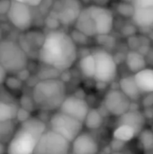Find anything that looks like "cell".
<instances>
[{"instance_id":"cell-1","label":"cell","mask_w":153,"mask_h":154,"mask_svg":"<svg viewBox=\"0 0 153 154\" xmlns=\"http://www.w3.org/2000/svg\"><path fill=\"white\" fill-rule=\"evenodd\" d=\"M38 57L44 65L58 71H65L78 59L77 43L69 33L59 30L51 31L44 36Z\"/></svg>"},{"instance_id":"cell-2","label":"cell","mask_w":153,"mask_h":154,"mask_svg":"<svg viewBox=\"0 0 153 154\" xmlns=\"http://www.w3.org/2000/svg\"><path fill=\"white\" fill-rule=\"evenodd\" d=\"M47 131L43 121L30 117L20 123L6 146V154H33L41 137Z\"/></svg>"},{"instance_id":"cell-3","label":"cell","mask_w":153,"mask_h":154,"mask_svg":"<svg viewBox=\"0 0 153 154\" xmlns=\"http://www.w3.org/2000/svg\"><path fill=\"white\" fill-rule=\"evenodd\" d=\"M32 97L35 106L42 111L59 110L67 97L65 83L59 79H41L34 85Z\"/></svg>"},{"instance_id":"cell-4","label":"cell","mask_w":153,"mask_h":154,"mask_svg":"<svg viewBox=\"0 0 153 154\" xmlns=\"http://www.w3.org/2000/svg\"><path fill=\"white\" fill-rule=\"evenodd\" d=\"M0 64L7 73H19L25 69L28 57L23 48L11 40L0 42Z\"/></svg>"},{"instance_id":"cell-5","label":"cell","mask_w":153,"mask_h":154,"mask_svg":"<svg viewBox=\"0 0 153 154\" xmlns=\"http://www.w3.org/2000/svg\"><path fill=\"white\" fill-rule=\"evenodd\" d=\"M92 54L96 65L95 81H96V83L106 85L115 81L118 72L117 63L115 57L105 49H96Z\"/></svg>"},{"instance_id":"cell-6","label":"cell","mask_w":153,"mask_h":154,"mask_svg":"<svg viewBox=\"0 0 153 154\" xmlns=\"http://www.w3.org/2000/svg\"><path fill=\"white\" fill-rule=\"evenodd\" d=\"M50 130L72 143L83 129V123L60 112L54 113L49 121Z\"/></svg>"},{"instance_id":"cell-7","label":"cell","mask_w":153,"mask_h":154,"mask_svg":"<svg viewBox=\"0 0 153 154\" xmlns=\"http://www.w3.org/2000/svg\"><path fill=\"white\" fill-rule=\"evenodd\" d=\"M71 143L51 130H47L39 140L33 154H69Z\"/></svg>"},{"instance_id":"cell-8","label":"cell","mask_w":153,"mask_h":154,"mask_svg":"<svg viewBox=\"0 0 153 154\" xmlns=\"http://www.w3.org/2000/svg\"><path fill=\"white\" fill-rule=\"evenodd\" d=\"M6 15L12 25L23 32L29 30L33 23V16L31 7L14 0L11 1Z\"/></svg>"},{"instance_id":"cell-9","label":"cell","mask_w":153,"mask_h":154,"mask_svg":"<svg viewBox=\"0 0 153 154\" xmlns=\"http://www.w3.org/2000/svg\"><path fill=\"white\" fill-rule=\"evenodd\" d=\"M79 0H56L53 7L55 18L63 25L75 24L81 10Z\"/></svg>"},{"instance_id":"cell-10","label":"cell","mask_w":153,"mask_h":154,"mask_svg":"<svg viewBox=\"0 0 153 154\" xmlns=\"http://www.w3.org/2000/svg\"><path fill=\"white\" fill-rule=\"evenodd\" d=\"M90 14L94 22L96 36H105L109 34L115 23L114 14L111 9L102 5H89Z\"/></svg>"},{"instance_id":"cell-11","label":"cell","mask_w":153,"mask_h":154,"mask_svg":"<svg viewBox=\"0 0 153 154\" xmlns=\"http://www.w3.org/2000/svg\"><path fill=\"white\" fill-rule=\"evenodd\" d=\"M132 101L120 90L116 88L106 92L104 98V106L108 113L115 116H121L131 108Z\"/></svg>"},{"instance_id":"cell-12","label":"cell","mask_w":153,"mask_h":154,"mask_svg":"<svg viewBox=\"0 0 153 154\" xmlns=\"http://www.w3.org/2000/svg\"><path fill=\"white\" fill-rule=\"evenodd\" d=\"M90 110L87 102L80 97L69 96L65 98L59 111L84 123L85 118Z\"/></svg>"},{"instance_id":"cell-13","label":"cell","mask_w":153,"mask_h":154,"mask_svg":"<svg viewBox=\"0 0 153 154\" xmlns=\"http://www.w3.org/2000/svg\"><path fill=\"white\" fill-rule=\"evenodd\" d=\"M71 152L74 154H98L99 144L92 134L81 133L71 143Z\"/></svg>"},{"instance_id":"cell-14","label":"cell","mask_w":153,"mask_h":154,"mask_svg":"<svg viewBox=\"0 0 153 154\" xmlns=\"http://www.w3.org/2000/svg\"><path fill=\"white\" fill-rule=\"evenodd\" d=\"M19 110L17 102L7 95H0V123L16 119Z\"/></svg>"},{"instance_id":"cell-15","label":"cell","mask_w":153,"mask_h":154,"mask_svg":"<svg viewBox=\"0 0 153 154\" xmlns=\"http://www.w3.org/2000/svg\"><path fill=\"white\" fill-rule=\"evenodd\" d=\"M75 28L77 31L84 34L87 38L96 36L94 22L90 14L88 6L83 8L75 23Z\"/></svg>"},{"instance_id":"cell-16","label":"cell","mask_w":153,"mask_h":154,"mask_svg":"<svg viewBox=\"0 0 153 154\" xmlns=\"http://www.w3.org/2000/svg\"><path fill=\"white\" fill-rule=\"evenodd\" d=\"M145 123L146 118L143 113L139 110H129L121 116L117 122L118 125H124L133 128L137 135L144 129Z\"/></svg>"},{"instance_id":"cell-17","label":"cell","mask_w":153,"mask_h":154,"mask_svg":"<svg viewBox=\"0 0 153 154\" xmlns=\"http://www.w3.org/2000/svg\"><path fill=\"white\" fill-rule=\"evenodd\" d=\"M119 89L132 101L135 102L141 98L142 92L140 91L134 76H126L119 80Z\"/></svg>"},{"instance_id":"cell-18","label":"cell","mask_w":153,"mask_h":154,"mask_svg":"<svg viewBox=\"0 0 153 154\" xmlns=\"http://www.w3.org/2000/svg\"><path fill=\"white\" fill-rule=\"evenodd\" d=\"M132 18L134 24L140 28H152L153 7L134 8Z\"/></svg>"},{"instance_id":"cell-19","label":"cell","mask_w":153,"mask_h":154,"mask_svg":"<svg viewBox=\"0 0 153 154\" xmlns=\"http://www.w3.org/2000/svg\"><path fill=\"white\" fill-rule=\"evenodd\" d=\"M133 76L142 94L153 93V69L146 68Z\"/></svg>"},{"instance_id":"cell-20","label":"cell","mask_w":153,"mask_h":154,"mask_svg":"<svg viewBox=\"0 0 153 154\" xmlns=\"http://www.w3.org/2000/svg\"><path fill=\"white\" fill-rule=\"evenodd\" d=\"M125 64L133 73H137L146 69L147 61L142 53L138 51H130L125 57Z\"/></svg>"},{"instance_id":"cell-21","label":"cell","mask_w":153,"mask_h":154,"mask_svg":"<svg viewBox=\"0 0 153 154\" xmlns=\"http://www.w3.org/2000/svg\"><path fill=\"white\" fill-rule=\"evenodd\" d=\"M79 69L81 74L87 79H94L96 65L95 59L92 53L83 56L79 60Z\"/></svg>"},{"instance_id":"cell-22","label":"cell","mask_w":153,"mask_h":154,"mask_svg":"<svg viewBox=\"0 0 153 154\" xmlns=\"http://www.w3.org/2000/svg\"><path fill=\"white\" fill-rule=\"evenodd\" d=\"M103 123L104 117L100 111L92 108L88 111L83 124L89 130H97L103 125Z\"/></svg>"},{"instance_id":"cell-23","label":"cell","mask_w":153,"mask_h":154,"mask_svg":"<svg viewBox=\"0 0 153 154\" xmlns=\"http://www.w3.org/2000/svg\"><path fill=\"white\" fill-rule=\"evenodd\" d=\"M136 135V132L133 128L124 125H118L113 133L114 139L122 141L124 143H127L133 140Z\"/></svg>"},{"instance_id":"cell-24","label":"cell","mask_w":153,"mask_h":154,"mask_svg":"<svg viewBox=\"0 0 153 154\" xmlns=\"http://www.w3.org/2000/svg\"><path fill=\"white\" fill-rule=\"evenodd\" d=\"M14 125V120L0 123V143H8L10 142L11 138L17 129Z\"/></svg>"},{"instance_id":"cell-25","label":"cell","mask_w":153,"mask_h":154,"mask_svg":"<svg viewBox=\"0 0 153 154\" xmlns=\"http://www.w3.org/2000/svg\"><path fill=\"white\" fill-rule=\"evenodd\" d=\"M138 141L144 152H150L153 150V132L151 129L144 128L138 134Z\"/></svg>"},{"instance_id":"cell-26","label":"cell","mask_w":153,"mask_h":154,"mask_svg":"<svg viewBox=\"0 0 153 154\" xmlns=\"http://www.w3.org/2000/svg\"><path fill=\"white\" fill-rule=\"evenodd\" d=\"M31 116L30 115V112L27 111L26 109L23 108V107H19V110H18V113H17V116H16V119L19 120L20 123H23L24 121H26L27 119H29Z\"/></svg>"},{"instance_id":"cell-27","label":"cell","mask_w":153,"mask_h":154,"mask_svg":"<svg viewBox=\"0 0 153 154\" xmlns=\"http://www.w3.org/2000/svg\"><path fill=\"white\" fill-rule=\"evenodd\" d=\"M125 143L122 142V141H119V140H116V139H114L112 140V142L110 143V148L112 150V152H121L123 149H124V146Z\"/></svg>"},{"instance_id":"cell-28","label":"cell","mask_w":153,"mask_h":154,"mask_svg":"<svg viewBox=\"0 0 153 154\" xmlns=\"http://www.w3.org/2000/svg\"><path fill=\"white\" fill-rule=\"evenodd\" d=\"M142 104L144 108H150L153 106V93H149L146 94V96H144L142 97Z\"/></svg>"},{"instance_id":"cell-29","label":"cell","mask_w":153,"mask_h":154,"mask_svg":"<svg viewBox=\"0 0 153 154\" xmlns=\"http://www.w3.org/2000/svg\"><path fill=\"white\" fill-rule=\"evenodd\" d=\"M134 8L139 7H153V0H134Z\"/></svg>"},{"instance_id":"cell-30","label":"cell","mask_w":153,"mask_h":154,"mask_svg":"<svg viewBox=\"0 0 153 154\" xmlns=\"http://www.w3.org/2000/svg\"><path fill=\"white\" fill-rule=\"evenodd\" d=\"M12 0H0V14H7Z\"/></svg>"},{"instance_id":"cell-31","label":"cell","mask_w":153,"mask_h":154,"mask_svg":"<svg viewBox=\"0 0 153 154\" xmlns=\"http://www.w3.org/2000/svg\"><path fill=\"white\" fill-rule=\"evenodd\" d=\"M16 2H19V3H22V4H24L30 7H35V6H38L41 4L42 0H14Z\"/></svg>"},{"instance_id":"cell-32","label":"cell","mask_w":153,"mask_h":154,"mask_svg":"<svg viewBox=\"0 0 153 154\" xmlns=\"http://www.w3.org/2000/svg\"><path fill=\"white\" fill-rule=\"evenodd\" d=\"M6 79H7V71L0 64V86L5 82Z\"/></svg>"},{"instance_id":"cell-33","label":"cell","mask_w":153,"mask_h":154,"mask_svg":"<svg viewBox=\"0 0 153 154\" xmlns=\"http://www.w3.org/2000/svg\"><path fill=\"white\" fill-rule=\"evenodd\" d=\"M112 152H112L110 146H106V147H105V148L102 150V152H100V154H111Z\"/></svg>"},{"instance_id":"cell-34","label":"cell","mask_w":153,"mask_h":154,"mask_svg":"<svg viewBox=\"0 0 153 154\" xmlns=\"http://www.w3.org/2000/svg\"><path fill=\"white\" fill-rule=\"evenodd\" d=\"M111 154H124V153H122L121 152H113Z\"/></svg>"},{"instance_id":"cell-35","label":"cell","mask_w":153,"mask_h":154,"mask_svg":"<svg viewBox=\"0 0 153 154\" xmlns=\"http://www.w3.org/2000/svg\"><path fill=\"white\" fill-rule=\"evenodd\" d=\"M124 1H125V2H134V0H124Z\"/></svg>"},{"instance_id":"cell-36","label":"cell","mask_w":153,"mask_h":154,"mask_svg":"<svg viewBox=\"0 0 153 154\" xmlns=\"http://www.w3.org/2000/svg\"><path fill=\"white\" fill-rule=\"evenodd\" d=\"M151 130H152V132H153V125H151Z\"/></svg>"},{"instance_id":"cell-37","label":"cell","mask_w":153,"mask_h":154,"mask_svg":"<svg viewBox=\"0 0 153 154\" xmlns=\"http://www.w3.org/2000/svg\"><path fill=\"white\" fill-rule=\"evenodd\" d=\"M71 154H74V153H71Z\"/></svg>"}]
</instances>
